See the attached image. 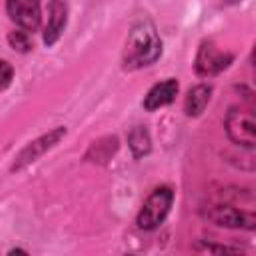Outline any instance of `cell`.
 Instances as JSON below:
<instances>
[{
  "instance_id": "cell-3",
  "label": "cell",
  "mask_w": 256,
  "mask_h": 256,
  "mask_svg": "<svg viewBox=\"0 0 256 256\" xmlns=\"http://www.w3.org/2000/svg\"><path fill=\"white\" fill-rule=\"evenodd\" d=\"M172 202H174L172 188H168V186L156 188L146 198V202L142 204V208L138 212V218H136L138 228H142V230H156L166 220V216H168V212L172 208Z\"/></svg>"
},
{
  "instance_id": "cell-6",
  "label": "cell",
  "mask_w": 256,
  "mask_h": 256,
  "mask_svg": "<svg viewBox=\"0 0 256 256\" xmlns=\"http://www.w3.org/2000/svg\"><path fill=\"white\" fill-rule=\"evenodd\" d=\"M8 16L26 32H34L42 22L40 0H6Z\"/></svg>"
},
{
  "instance_id": "cell-7",
  "label": "cell",
  "mask_w": 256,
  "mask_h": 256,
  "mask_svg": "<svg viewBox=\"0 0 256 256\" xmlns=\"http://www.w3.org/2000/svg\"><path fill=\"white\" fill-rule=\"evenodd\" d=\"M232 58L230 52H222L214 42H204L196 56V72L200 76H214L228 68Z\"/></svg>"
},
{
  "instance_id": "cell-4",
  "label": "cell",
  "mask_w": 256,
  "mask_h": 256,
  "mask_svg": "<svg viewBox=\"0 0 256 256\" xmlns=\"http://www.w3.org/2000/svg\"><path fill=\"white\" fill-rule=\"evenodd\" d=\"M228 138L244 148H254L256 144V120L252 106H234L226 116Z\"/></svg>"
},
{
  "instance_id": "cell-8",
  "label": "cell",
  "mask_w": 256,
  "mask_h": 256,
  "mask_svg": "<svg viewBox=\"0 0 256 256\" xmlns=\"http://www.w3.org/2000/svg\"><path fill=\"white\" fill-rule=\"evenodd\" d=\"M68 22V6L64 0H50L48 6V24H46V32H44V44L46 46H54Z\"/></svg>"
},
{
  "instance_id": "cell-13",
  "label": "cell",
  "mask_w": 256,
  "mask_h": 256,
  "mask_svg": "<svg viewBox=\"0 0 256 256\" xmlns=\"http://www.w3.org/2000/svg\"><path fill=\"white\" fill-rule=\"evenodd\" d=\"M8 42H10V46H12L14 50H18V52H28V50L32 48L30 36H28V32L22 30V28L10 32V34H8Z\"/></svg>"
},
{
  "instance_id": "cell-5",
  "label": "cell",
  "mask_w": 256,
  "mask_h": 256,
  "mask_svg": "<svg viewBox=\"0 0 256 256\" xmlns=\"http://www.w3.org/2000/svg\"><path fill=\"white\" fill-rule=\"evenodd\" d=\"M64 136H66V128L58 126V128L50 130L48 134H44V136L36 138L34 142H30V144H28V146L18 154V158H16V162H14V166H12V170H14V172H18V170H24L26 166L34 164L40 156H44L50 148H54V146H56Z\"/></svg>"
},
{
  "instance_id": "cell-1",
  "label": "cell",
  "mask_w": 256,
  "mask_h": 256,
  "mask_svg": "<svg viewBox=\"0 0 256 256\" xmlns=\"http://www.w3.org/2000/svg\"><path fill=\"white\" fill-rule=\"evenodd\" d=\"M162 54V40L156 26L150 20H140L132 26L126 48L122 54V64L126 70H138L154 64Z\"/></svg>"
},
{
  "instance_id": "cell-10",
  "label": "cell",
  "mask_w": 256,
  "mask_h": 256,
  "mask_svg": "<svg viewBox=\"0 0 256 256\" xmlns=\"http://www.w3.org/2000/svg\"><path fill=\"white\" fill-rule=\"evenodd\" d=\"M210 96H212V86L208 84H198L194 86L188 96H186V102H184V112L188 116H200L204 112V108L208 106L210 102Z\"/></svg>"
},
{
  "instance_id": "cell-2",
  "label": "cell",
  "mask_w": 256,
  "mask_h": 256,
  "mask_svg": "<svg viewBox=\"0 0 256 256\" xmlns=\"http://www.w3.org/2000/svg\"><path fill=\"white\" fill-rule=\"evenodd\" d=\"M202 216L206 220H210L216 226H224V228H244V230H252L256 224V216L254 210H248L240 204H234L230 200L224 198H214L212 202H208V206L202 208Z\"/></svg>"
},
{
  "instance_id": "cell-14",
  "label": "cell",
  "mask_w": 256,
  "mask_h": 256,
  "mask_svg": "<svg viewBox=\"0 0 256 256\" xmlns=\"http://www.w3.org/2000/svg\"><path fill=\"white\" fill-rule=\"evenodd\" d=\"M12 78H14V68H12V64L6 62V60H0V94L10 88Z\"/></svg>"
},
{
  "instance_id": "cell-11",
  "label": "cell",
  "mask_w": 256,
  "mask_h": 256,
  "mask_svg": "<svg viewBox=\"0 0 256 256\" xmlns=\"http://www.w3.org/2000/svg\"><path fill=\"white\" fill-rule=\"evenodd\" d=\"M118 150V138L116 136H106L98 142H94L86 154V160L90 162H108Z\"/></svg>"
},
{
  "instance_id": "cell-12",
  "label": "cell",
  "mask_w": 256,
  "mask_h": 256,
  "mask_svg": "<svg viewBox=\"0 0 256 256\" xmlns=\"http://www.w3.org/2000/svg\"><path fill=\"white\" fill-rule=\"evenodd\" d=\"M128 146H130V150H132V154H134L136 158L146 156V154L150 152V148H152L148 130H146L144 126L132 128V132L128 134Z\"/></svg>"
},
{
  "instance_id": "cell-9",
  "label": "cell",
  "mask_w": 256,
  "mask_h": 256,
  "mask_svg": "<svg viewBox=\"0 0 256 256\" xmlns=\"http://www.w3.org/2000/svg\"><path fill=\"white\" fill-rule=\"evenodd\" d=\"M176 94H178V82L174 78H168V80H164V82H160V84L150 88V92L144 98V108L148 112L160 110V108L172 104Z\"/></svg>"
}]
</instances>
